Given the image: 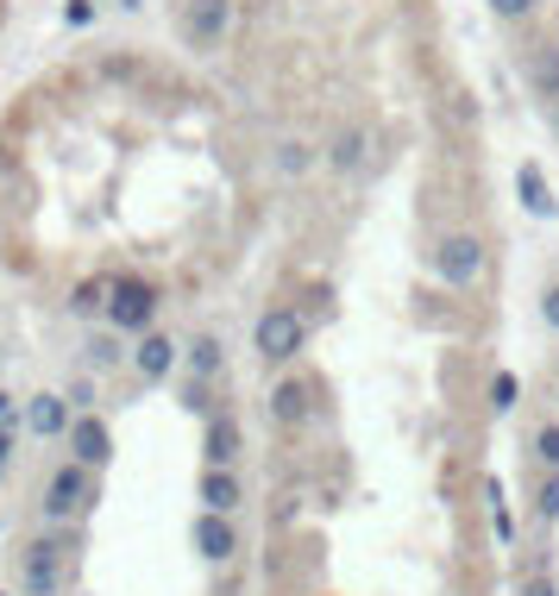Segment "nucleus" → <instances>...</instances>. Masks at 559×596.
<instances>
[{"instance_id": "obj_1", "label": "nucleus", "mask_w": 559, "mask_h": 596, "mask_svg": "<svg viewBox=\"0 0 559 596\" xmlns=\"http://www.w3.org/2000/svg\"><path fill=\"white\" fill-rule=\"evenodd\" d=\"M308 346V321L296 308H271L264 321H258V358H271V365H289L296 351Z\"/></svg>"}, {"instance_id": "obj_2", "label": "nucleus", "mask_w": 559, "mask_h": 596, "mask_svg": "<svg viewBox=\"0 0 559 596\" xmlns=\"http://www.w3.org/2000/svg\"><path fill=\"white\" fill-rule=\"evenodd\" d=\"M152 314H157V296L152 283H114L107 289V321L120 326V333H152Z\"/></svg>"}, {"instance_id": "obj_3", "label": "nucleus", "mask_w": 559, "mask_h": 596, "mask_svg": "<svg viewBox=\"0 0 559 596\" xmlns=\"http://www.w3.org/2000/svg\"><path fill=\"white\" fill-rule=\"evenodd\" d=\"M478 271H484V246L472 239V233H453V239H440V246H433V276H440V283L465 289Z\"/></svg>"}, {"instance_id": "obj_4", "label": "nucleus", "mask_w": 559, "mask_h": 596, "mask_svg": "<svg viewBox=\"0 0 559 596\" xmlns=\"http://www.w3.org/2000/svg\"><path fill=\"white\" fill-rule=\"evenodd\" d=\"M95 502V484H88V465H63V472L51 477V490H45V515H57V522H70V515H82Z\"/></svg>"}, {"instance_id": "obj_5", "label": "nucleus", "mask_w": 559, "mask_h": 596, "mask_svg": "<svg viewBox=\"0 0 559 596\" xmlns=\"http://www.w3.org/2000/svg\"><path fill=\"white\" fill-rule=\"evenodd\" d=\"M26 591L32 596H57V591H63V547L32 540V547H26Z\"/></svg>"}, {"instance_id": "obj_6", "label": "nucleus", "mask_w": 559, "mask_h": 596, "mask_svg": "<svg viewBox=\"0 0 559 596\" xmlns=\"http://www.w3.org/2000/svg\"><path fill=\"white\" fill-rule=\"evenodd\" d=\"M195 552H202V559H214V565L239 552V534H233V522L221 515V509H202V515H195Z\"/></svg>"}, {"instance_id": "obj_7", "label": "nucleus", "mask_w": 559, "mask_h": 596, "mask_svg": "<svg viewBox=\"0 0 559 596\" xmlns=\"http://www.w3.org/2000/svg\"><path fill=\"white\" fill-rule=\"evenodd\" d=\"M70 458H76V465H107V458H114V433H107V421L82 415V421L70 427Z\"/></svg>"}, {"instance_id": "obj_8", "label": "nucleus", "mask_w": 559, "mask_h": 596, "mask_svg": "<svg viewBox=\"0 0 559 596\" xmlns=\"http://www.w3.org/2000/svg\"><path fill=\"white\" fill-rule=\"evenodd\" d=\"M239 446H246V433H239V421H227V415H214V421H207V440H202L207 472H227L233 458H239Z\"/></svg>"}, {"instance_id": "obj_9", "label": "nucleus", "mask_w": 559, "mask_h": 596, "mask_svg": "<svg viewBox=\"0 0 559 596\" xmlns=\"http://www.w3.org/2000/svg\"><path fill=\"white\" fill-rule=\"evenodd\" d=\"M227 13H233L227 0H195V7L182 13V32H189L195 45H214V38L227 32Z\"/></svg>"}, {"instance_id": "obj_10", "label": "nucleus", "mask_w": 559, "mask_h": 596, "mask_svg": "<svg viewBox=\"0 0 559 596\" xmlns=\"http://www.w3.org/2000/svg\"><path fill=\"white\" fill-rule=\"evenodd\" d=\"M132 365H139V377H145V383H157V377H170V365H177V346H170L164 333H145V339H139V351H132Z\"/></svg>"}, {"instance_id": "obj_11", "label": "nucleus", "mask_w": 559, "mask_h": 596, "mask_svg": "<svg viewBox=\"0 0 559 596\" xmlns=\"http://www.w3.org/2000/svg\"><path fill=\"white\" fill-rule=\"evenodd\" d=\"M26 421H32V433H38V440H57V433H70V427H76V421H70V402H63V396H38V402L26 408Z\"/></svg>"}, {"instance_id": "obj_12", "label": "nucleus", "mask_w": 559, "mask_h": 596, "mask_svg": "<svg viewBox=\"0 0 559 596\" xmlns=\"http://www.w3.org/2000/svg\"><path fill=\"white\" fill-rule=\"evenodd\" d=\"M202 502H207V509H221V515H233V509L246 502V490H239V477H233V472H207L202 477Z\"/></svg>"}, {"instance_id": "obj_13", "label": "nucleus", "mask_w": 559, "mask_h": 596, "mask_svg": "<svg viewBox=\"0 0 559 596\" xmlns=\"http://www.w3.org/2000/svg\"><path fill=\"white\" fill-rule=\"evenodd\" d=\"M515 189H522V207H528V214H554V189H547L540 164H522V170H515Z\"/></svg>"}, {"instance_id": "obj_14", "label": "nucleus", "mask_w": 559, "mask_h": 596, "mask_svg": "<svg viewBox=\"0 0 559 596\" xmlns=\"http://www.w3.org/2000/svg\"><path fill=\"white\" fill-rule=\"evenodd\" d=\"M528 82H534V95L559 100V50H547V45H540V57L528 63Z\"/></svg>"}, {"instance_id": "obj_15", "label": "nucleus", "mask_w": 559, "mask_h": 596, "mask_svg": "<svg viewBox=\"0 0 559 596\" xmlns=\"http://www.w3.org/2000/svg\"><path fill=\"white\" fill-rule=\"evenodd\" d=\"M271 415H277V421H308V390H302V383H277Z\"/></svg>"}, {"instance_id": "obj_16", "label": "nucleus", "mask_w": 559, "mask_h": 596, "mask_svg": "<svg viewBox=\"0 0 559 596\" xmlns=\"http://www.w3.org/2000/svg\"><path fill=\"white\" fill-rule=\"evenodd\" d=\"M333 164H340V170H358V164H365V132H340V139H333Z\"/></svg>"}, {"instance_id": "obj_17", "label": "nucleus", "mask_w": 559, "mask_h": 596, "mask_svg": "<svg viewBox=\"0 0 559 596\" xmlns=\"http://www.w3.org/2000/svg\"><path fill=\"white\" fill-rule=\"evenodd\" d=\"M70 308H76V314H95V308H102V314H107V289H102V283H82Z\"/></svg>"}, {"instance_id": "obj_18", "label": "nucleus", "mask_w": 559, "mask_h": 596, "mask_svg": "<svg viewBox=\"0 0 559 596\" xmlns=\"http://www.w3.org/2000/svg\"><path fill=\"white\" fill-rule=\"evenodd\" d=\"M189 358H195V377H214V371H221V346H214V339H195V351H189Z\"/></svg>"}, {"instance_id": "obj_19", "label": "nucleus", "mask_w": 559, "mask_h": 596, "mask_svg": "<svg viewBox=\"0 0 559 596\" xmlns=\"http://www.w3.org/2000/svg\"><path fill=\"white\" fill-rule=\"evenodd\" d=\"M534 452H540V458L559 472V427H540V433H534Z\"/></svg>"}, {"instance_id": "obj_20", "label": "nucleus", "mask_w": 559, "mask_h": 596, "mask_svg": "<svg viewBox=\"0 0 559 596\" xmlns=\"http://www.w3.org/2000/svg\"><path fill=\"white\" fill-rule=\"evenodd\" d=\"M490 402H497V415H503V408H515V377H509V371H497V383H490Z\"/></svg>"}, {"instance_id": "obj_21", "label": "nucleus", "mask_w": 559, "mask_h": 596, "mask_svg": "<svg viewBox=\"0 0 559 596\" xmlns=\"http://www.w3.org/2000/svg\"><path fill=\"white\" fill-rule=\"evenodd\" d=\"M490 13H497V20H528L534 0H490Z\"/></svg>"}, {"instance_id": "obj_22", "label": "nucleus", "mask_w": 559, "mask_h": 596, "mask_svg": "<svg viewBox=\"0 0 559 596\" xmlns=\"http://www.w3.org/2000/svg\"><path fill=\"white\" fill-rule=\"evenodd\" d=\"M277 164H283L289 176H302V170H308V145H283V157H277Z\"/></svg>"}, {"instance_id": "obj_23", "label": "nucleus", "mask_w": 559, "mask_h": 596, "mask_svg": "<svg viewBox=\"0 0 559 596\" xmlns=\"http://www.w3.org/2000/svg\"><path fill=\"white\" fill-rule=\"evenodd\" d=\"M540 522H559V477L540 490Z\"/></svg>"}, {"instance_id": "obj_24", "label": "nucleus", "mask_w": 559, "mask_h": 596, "mask_svg": "<svg viewBox=\"0 0 559 596\" xmlns=\"http://www.w3.org/2000/svg\"><path fill=\"white\" fill-rule=\"evenodd\" d=\"M540 314H547V326H554V333H559V283H554V289H547V296H540Z\"/></svg>"}, {"instance_id": "obj_25", "label": "nucleus", "mask_w": 559, "mask_h": 596, "mask_svg": "<svg viewBox=\"0 0 559 596\" xmlns=\"http://www.w3.org/2000/svg\"><path fill=\"white\" fill-rule=\"evenodd\" d=\"M88 351H95V365H114V358H120V346H114V339H95Z\"/></svg>"}, {"instance_id": "obj_26", "label": "nucleus", "mask_w": 559, "mask_h": 596, "mask_svg": "<svg viewBox=\"0 0 559 596\" xmlns=\"http://www.w3.org/2000/svg\"><path fill=\"white\" fill-rule=\"evenodd\" d=\"M7 452H13V440H7V433H0V465H7Z\"/></svg>"}, {"instance_id": "obj_27", "label": "nucleus", "mask_w": 559, "mask_h": 596, "mask_svg": "<svg viewBox=\"0 0 559 596\" xmlns=\"http://www.w3.org/2000/svg\"><path fill=\"white\" fill-rule=\"evenodd\" d=\"M528 596H554V584H534V591Z\"/></svg>"}, {"instance_id": "obj_28", "label": "nucleus", "mask_w": 559, "mask_h": 596, "mask_svg": "<svg viewBox=\"0 0 559 596\" xmlns=\"http://www.w3.org/2000/svg\"><path fill=\"white\" fill-rule=\"evenodd\" d=\"M547 107H554V132H559V100H547Z\"/></svg>"}, {"instance_id": "obj_29", "label": "nucleus", "mask_w": 559, "mask_h": 596, "mask_svg": "<svg viewBox=\"0 0 559 596\" xmlns=\"http://www.w3.org/2000/svg\"><path fill=\"white\" fill-rule=\"evenodd\" d=\"M7 408H13V402H7V396H0V421H7Z\"/></svg>"}]
</instances>
